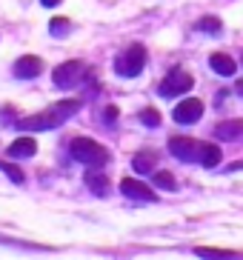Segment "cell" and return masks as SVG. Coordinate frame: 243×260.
Returning a JSON list of instances; mask_svg holds the SVG:
<instances>
[{
	"instance_id": "cell-15",
	"label": "cell",
	"mask_w": 243,
	"mask_h": 260,
	"mask_svg": "<svg viewBox=\"0 0 243 260\" xmlns=\"http://www.w3.org/2000/svg\"><path fill=\"white\" fill-rule=\"evenodd\" d=\"M221 149H218V146L215 143H206V152H203V163H200V166H206V169H215L218 166V163H221Z\"/></svg>"
},
{
	"instance_id": "cell-16",
	"label": "cell",
	"mask_w": 243,
	"mask_h": 260,
	"mask_svg": "<svg viewBox=\"0 0 243 260\" xmlns=\"http://www.w3.org/2000/svg\"><path fill=\"white\" fill-rule=\"evenodd\" d=\"M132 166H135L137 175H146V172H149V169L155 166V154H135Z\"/></svg>"
},
{
	"instance_id": "cell-7",
	"label": "cell",
	"mask_w": 243,
	"mask_h": 260,
	"mask_svg": "<svg viewBox=\"0 0 243 260\" xmlns=\"http://www.w3.org/2000/svg\"><path fill=\"white\" fill-rule=\"evenodd\" d=\"M175 117L180 126H189V123H198L200 117H203V103H200L198 98H186V100H180L175 106Z\"/></svg>"
},
{
	"instance_id": "cell-23",
	"label": "cell",
	"mask_w": 243,
	"mask_h": 260,
	"mask_svg": "<svg viewBox=\"0 0 243 260\" xmlns=\"http://www.w3.org/2000/svg\"><path fill=\"white\" fill-rule=\"evenodd\" d=\"M40 3H43V6H49V9H52V6H57L60 0H40Z\"/></svg>"
},
{
	"instance_id": "cell-3",
	"label": "cell",
	"mask_w": 243,
	"mask_h": 260,
	"mask_svg": "<svg viewBox=\"0 0 243 260\" xmlns=\"http://www.w3.org/2000/svg\"><path fill=\"white\" fill-rule=\"evenodd\" d=\"M143 63H146V49L140 46V43H132V46L114 60V69L123 77H137L143 72Z\"/></svg>"
},
{
	"instance_id": "cell-10",
	"label": "cell",
	"mask_w": 243,
	"mask_h": 260,
	"mask_svg": "<svg viewBox=\"0 0 243 260\" xmlns=\"http://www.w3.org/2000/svg\"><path fill=\"white\" fill-rule=\"evenodd\" d=\"M209 66H212L218 75H223V77H232L237 72V66H235V60L229 57V54H223V52H215L212 57H209Z\"/></svg>"
},
{
	"instance_id": "cell-24",
	"label": "cell",
	"mask_w": 243,
	"mask_h": 260,
	"mask_svg": "<svg viewBox=\"0 0 243 260\" xmlns=\"http://www.w3.org/2000/svg\"><path fill=\"white\" fill-rule=\"evenodd\" d=\"M235 89H237V94H243V80H237V83H235Z\"/></svg>"
},
{
	"instance_id": "cell-13",
	"label": "cell",
	"mask_w": 243,
	"mask_h": 260,
	"mask_svg": "<svg viewBox=\"0 0 243 260\" xmlns=\"http://www.w3.org/2000/svg\"><path fill=\"white\" fill-rule=\"evenodd\" d=\"M86 186H89L92 194H98V198H106V194H109L106 175H95V172H89V175H86Z\"/></svg>"
},
{
	"instance_id": "cell-18",
	"label": "cell",
	"mask_w": 243,
	"mask_h": 260,
	"mask_svg": "<svg viewBox=\"0 0 243 260\" xmlns=\"http://www.w3.org/2000/svg\"><path fill=\"white\" fill-rule=\"evenodd\" d=\"M155 186H160V189H166V191H175L177 189L172 172H155Z\"/></svg>"
},
{
	"instance_id": "cell-4",
	"label": "cell",
	"mask_w": 243,
	"mask_h": 260,
	"mask_svg": "<svg viewBox=\"0 0 243 260\" xmlns=\"http://www.w3.org/2000/svg\"><path fill=\"white\" fill-rule=\"evenodd\" d=\"M169 152L186 163H203L206 143H198L195 138H172L169 140Z\"/></svg>"
},
{
	"instance_id": "cell-2",
	"label": "cell",
	"mask_w": 243,
	"mask_h": 260,
	"mask_svg": "<svg viewBox=\"0 0 243 260\" xmlns=\"http://www.w3.org/2000/svg\"><path fill=\"white\" fill-rule=\"evenodd\" d=\"M72 157H75L77 163L89 166V169H103L109 160H112L109 149H103L100 143H95V140H89V138H75L72 140Z\"/></svg>"
},
{
	"instance_id": "cell-21",
	"label": "cell",
	"mask_w": 243,
	"mask_h": 260,
	"mask_svg": "<svg viewBox=\"0 0 243 260\" xmlns=\"http://www.w3.org/2000/svg\"><path fill=\"white\" fill-rule=\"evenodd\" d=\"M49 26H52V35H54V38H57V35H69V20H66V17H60V20H52Z\"/></svg>"
},
{
	"instance_id": "cell-8",
	"label": "cell",
	"mask_w": 243,
	"mask_h": 260,
	"mask_svg": "<svg viewBox=\"0 0 243 260\" xmlns=\"http://www.w3.org/2000/svg\"><path fill=\"white\" fill-rule=\"evenodd\" d=\"M12 72H15V77H20V80H32V77H38L40 72H43V60L35 57V54H23V57H17Z\"/></svg>"
},
{
	"instance_id": "cell-1",
	"label": "cell",
	"mask_w": 243,
	"mask_h": 260,
	"mask_svg": "<svg viewBox=\"0 0 243 260\" xmlns=\"http://www.w3.org/2000/svg\"><path fill=\"white\" fill-rule=\"evenodd\" d=\"M77 109H80V100H60V103H54V106L43 109L40 115L17 120V129H23V132H46V129H54V126H63V123L75 115Z\"/></svg>"
},
{
	"instance_id": "cell-9",
	"label": "cell",
	"mask_w": 243,
	"mask_h": 260,
	"mask_svg": "<svg viewBox=\"0 0 243 260\" xmlns=\"http://www.w3.org/2000/svg\"><path fill=\"white\" fill-rule=\"evenodd\" d=\"M120 191L126 194V198H132V200H149V203H155V200H158V194H155L149 186L140 183V180H132V177H123Z\"/></svg>"
},
{
	"instance_id": "cell-20",
	"label": "cell",
	"mask_w": 243,
	"mask_h": 260,
	"mask_svg": "<svg viewBox=\"0 0 243 260\" xmlns=\"http://www.w3.org/2000/svg\"><path fill=\"white\" fill-rule=\"evenodd\" d=\"M0 169H3V172H6L12 180H15V183H23V172L15 166V163H0Z\"/></svg>"
},
{
	"instance_id": "cell-12",
	"label": "cell",
	"mask_w": 243,
	"mask_h": 260,
	"mask_svg": "<svg viewBox=\"0 0 243 260\" xmlns=\"http://www.w3.org/2000/svg\"><path fill=\"white\" fill-rule=\"evenodd\" d=\"M215 135L221 140H237L243 135V120H223L215 126Z\"/></svg>"
},
{
	"instance_id": "cell-19",
	"label": "cell",
	"mask_w": 243,
	"mask_h": 260,
	"mask_svg": "<svg viewBox=\"0 0 243 260\" xmlns=\"http://www.w3.org/2000/svg\"><path fill=\"white\" fill-rule=\"evenodd\" d=\"M140 120H143L146 126L158 129V126H160V115H158V109H143V112H140Z\"/></svg>"
},
{
	"instance_id": "cell-5",
	"label": "cell",
	"mask_w": 243,
	"mask_h": 260,
	"mask_svg": "<svg viewBox=\"0 0 243 260\" xmlns=\"http://www.w3.org/2000/svg\"><path fill=\"white\" fill-rule=\"evenodd\" d=\"M192 83H195V80H192V75L189 72H183V69H172L166 75V80H163V83H160V94H163V98H175V94H186L192 89Z\"/></svg>"
},
{
	"instance_id": "cell-17",
	"label": "cell",
	"mask_w": 243,
	"mask_h": 260,
	"mask_svg": "<svg viewBox=\"0 0 243 260\" xmlns=\"http://www.w3.org/2000/svg\"><path fill=\"white\" fill-rule=\"evenodd\" d=\"M221 20H218V17H200V20H198V29L200 31H206V35H221Z\"/></svg>"
},
{
	"instance_id": "cell-6",
	"label": "cell",
	"mask_w": 243,
	"mask_h": 260,
	"mask_svg": "<svg viewBox=\"0 0 243 260\" xmlns=\"http://www.w3.org/2000/svg\"><path fill=\"white\" fill-rule=\"evenodd\" d=\"M80 77H83V66H80V60H66L60 63L57 69H54L52 80L57 89H75L77 83H80Z\"/></svg>"
},
{
	"instance_id": "cell-11",
	"label": "cell",
	"mask_w": 243,
	"mask_h": 260,
	"mask_svg": "<svg viewBox=\"0 0 243 260\" xmlns=\"http://www.w3.org/2000/svg\"><path fill=\"white\" fill-rule=\"evenodd\" d=\"M35 152H38V140L35 138H17L9 146V157H32Z\"/></svg>"
},
{
	"instance_id": "cell-14",
	"label": "cell",
	"mask_w": 243,
	"mask_h": 260,
	"mask_svg": "<svg viewBox=\"0 0 243 260\" xmlns=\"http://www.w3.org/2000/svg\"><path fill=\"white\" fill-rule=\"evenodd\" d=\"M198 257H215V260H232V257H240V252H232V249H195Z\"/></svg>"
},
{
	"instance_id": "cell-22",
	"label": "cell",
	"mask_w": 243,
	"mask_h": 260,
	"mask_svg": "<svg viewBox=\"0 0 243 260\" xmlns=\"http://www.w3.org/2000/svg\"><path fill=\"white\" fill-rule=\"evenodd\" d=\"M114 120H117V109H114V106H109V109H106V123L112 126Z\"/></svg>"
}]
</instances>
